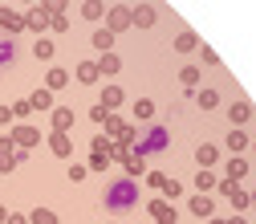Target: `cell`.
Wrapping results in <instances>:
<instances>
[{
  "instance_id": "6da1fadb",
  "label": "cell",
  "mask_w": 256,
  "mask_h": 224,
  "mask_svg": "<svg viewBox=\"0 0 256 224\" xmlns=\"http://www.w3.org/2000/svg\"><path fill=\"white\" fill-rule=\"evenodd\" d=\"M130 204H138L134 183H130V179H118V183L106 191V208H110V212H122V208H130Z\"/></svg>"
},
{
  "instance_id": "7a4b0ae2",
  "label": "cell",
  "mask_w": 256,
  "mask_h": 224,
  "mask_svg": "<svg viewBox=\"0 0 256 224\" xmlns=\"http://www.w3.org/2000/svg\"><path fill=\"white\" fill-rule=\"evenodd\" d=\"M12 57H16V45H12L8 37H0V70L12 66Z\"/></svg>"
},
{
  "instance_id": "3957f363",
  "label": "cell",
  "mask_w": 256,
  "mask_h": 224,
  "mask_svg": "<svg viewBox=\"0 0 256 224\" xmlns=\"http://www.w3.org/2000/svg\"><path fill=\"white\" fill-rule=\"evenodd\" d=\"M33 224H57L53 212H33Z\"/></svg>"
},
{
  "instance_id": "277c9868",
  "label": "cell",
  "mask_w": 256,
  "mask_h": 224,
  "mask_svg": "<svg viewBox=\"0 0 256 224\" xmlns=\"http://www.w3.org/2000/svg\"><path fill=\"white\" fill-rule=\"evenodd\" d=\"M49 102H53V98H49V94H45V90H37V94H33V106H41V110H45Z\"/></svg>"
},
{
  "instance_id": "5b68a950",
  "label": "cell",
  "mask_w": 256,
  "mask_h": 224,
  "mask_svg": "<svg viewBox=\"0 0 256 224\" xmlns=\"http://www.w3.org/2000/svg\"><path fill=\"white\" fill-rule=\"evenodd\" d=\"M0 25H4V29H16V25H20V21H16V17H12V13H8V9H4V13H0Z\"/></svg>"
},
{
  "instance_id": "8992f818",
  "label": "cell",
  "mask_w": 256,
  "mask_h": 224,
  "mask_svg": "<svg viewBox=\"0 0 256 224\" xmlns=\"http://www.w3.org/2000/svg\"><path fill=\"white\" fill-rule=\"evenodd\" d=\"M0 220H4V208H0Z\"/></svg>"
}]
</instances>
